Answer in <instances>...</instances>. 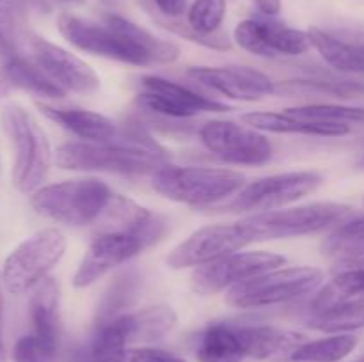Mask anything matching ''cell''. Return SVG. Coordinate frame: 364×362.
Listing matches in <instances>:
<instances>
[{
	"instance_id": "obj_5",
	"label": "cell",
	"mask_w": 364,
	"mask_h": 362,
	"mask_svg": "<svg viewBox=\"0 0 364 362\" xmlns=\"http://www.w3.org/2000/svg\"><path fill=\"white\" fill-rule=\"evenodd\" d=\"M112 195V190L100 180H68L36 190L31 206L52 222L84 227L102 216Z\"/></svg>"
},
{
	"instance_id": "obj_18",
	"label": "cell",
	"mask_w": 364,
	"mask_h": 362,
	"mask_svg": "<svg viewBox=\"0 0 364 362\" xmlns=\"http://www.w3.org/2000/svg\"><path fill=\"white\" fill-rule=\"evenodd\" d=\"M187 75L203 87L240 102H258L276 92V84L265 73L247 66H199L191 67Z\"/></svg>"
},
{
	"instance_id": "obj_16",
	"label": "cell",
	"mask_w": 364,
	"mask_h": 362,
	"mask_svg": "<svg viewBox=\"0 0 364 362\" xmlns=\"http://www.w3.org/2000/svg\"><path fill=\"white\" fill-rule=\"evenodd\" d=\"M141 87L142 91L137 96L139 105L167 117L185 119V117L198 116L201 112H226V110H230V106L223 105L215 99L198 94L185 85L156 77V75L142 77Z\"/></svg>"
},
{
	"instance_id": "obj_13",
	"label": "cell",
	"mask_w": 364,
	"mask_h": 362,
	"mask_svg": "<svg viewBox=\"0 0 364 362\" xmlns=\"http://www.w3.org/2000/svg\"><path fill=\"white\" fill-rule=\"evenodd\" d=\"M287 259L276 252L252 251L233 252L217 259L210 265L199 266L192 273V290L199 295H215L224 290H231L237 284L245 283L259 273L276 270L284 265Z\"/></svg>"
},
{
	"instance_id": "obj_24",
	"label": "cell",
	"mask_w": 364,
	"mask_h": 362,
	"mask_svg": "<svg viewBox=\"0 0 364 362\" xmlns=\"http://www.w3.org/2000/svg\"><path fill=\"white\" fill-rule=\"evenodd\" d=\"M308 34L327 64L343 73H364V41H350L320 27H309Z\"/></svg>"
},
{
	"instance_id": "obj_26",
	"label": "cell",
	"mask_w": 364,
	"mask_h": 362,
	"mask_svg": "<svg viewBox=\"0 0 364 362\" xmlns=\"http://www.w3.org/2000/svg\"><path fill=\"white\" fill-rule=\"evenodd\" d=\"M322 252L326 258L336 261L364 258V215L352 216L334 227L322 241Z\"/></svg>"
},
{
	"instance_id": "obj_40",
	"label": "cell",
	"mask_w": 364,
	"mask_h": 362,
	"mask_svg": "<svg viewBox=\"0 0 364 362\" xmlns=\"http://www.w3.org/2000/svg\"><path fill=\"white\" fill-rule=\"evenodd\" d=\"M0 350H2V337H0Z\"/></svg>"
},
{
	"instance_id": "obj_11",
	"label": "cell",
	"mask_w": 364,
	"mask_h": 362,
	"mask_svg": "<svg viewBox=\"0 0 364 362\" xmlns=\"http://www.w3.org/2000/svg\"><path fill=\"white\" fill-rule=\"evenodd\" d=\"M199 138L212 155L233 165H263L272 158V144L259 130L233 121H210Z\"/></svg>"
},
{
	"instance_id": "obj_32",
	"label": "cell",
	"mask_w": 364,
	"mask_h": 362,
	"mask_svg": "<svg viewBox=\"0 0 364 362\" xmlns=\"http://www.w3.org/2000/svg\"><path fill=\"white\" fill-rule=\"evenodd\" d=\"M59 339L45 337L41 334H27L14 343L11 358L13 362H57Z\"/></svg>"
},
{
	"instance_id": "obj_12",
	"label": "cell",
	"mask_w": 364,
	"mask_h": 362,
	"mask_svg": "<svg viewBox=\"0 0 364 362\" xmlns=\"http://www.w3.org/2000/svg\"><path fill=\"white\" fill-rule=\"evenodd\" d=\"M251 243L244 224H213L192 233L187 240L173 248L166 263L169 268L181 270L191 266H205L217 259L238 252Z\"/></svg>"
},
{
	"instance_id": "obj_30",
	"label": "cell",
	"mask_w": 364,
	"mask_h": 362,
	"mask_svg": "<svg viewBox=\"0 0 364 362\" xmlns=\"http://www.w3.org/2000/svg\"><path fill=\"white\" fill-rule=\"evenodd\" d=\"M358 346L352 334H334L315 341H304L291 355L290 362H340Z\"/></svg>"
},
{
	"instance_id": "obj_3",
	"label": "cell",
	"mask_w": 364,
	"mask_h": 362,
	"mask_svg": "<svg viewBox=\"0 0 364 362\" xmlns=\"http://www.w3.org/2000/svg\"><path fill=\"white\" fill-rule=\"evenodd\" d=\"M0 117L14 149L11 172L14 188L21 194H34L45 183L52 165L48 137L36 117L16 103L4 106Z\"/></svg>"
},
{
	"instance_id": "obj_29",
	"label": "cell",
	"mask_w": 364,
	"mask_h": 362,
	"mask_svg": "<svg viewBox=\"0 0 364 362\" xmlns=\"http://www.w3.org/2000/svg\"><path fill=\"white\" fill-rule=\"evenodd\" d=\"M31 35L27 28V0H0V48L16 55Z\"/></svg>"
},
{
	"instance_id": "obj_35",
	"label": "cell",
	"mask_w": 364,
	"mask_h": 362,
	"mask_svg": "<svg viewBox=\"0 0 364 362\" xmlns=\"http://www.w3.org/2000/svg\"><path fill=\"white\" fill-rule=\"evenodd\" d=\"M235 41L238 43L240 48H244L245 52L252 53V55L272 57L270 55L269 48L265 46V43H263L262 35H259L256 18L244 20L237 25V28H235Z\"/></svg>"
},
{
	"instance_id": "obj_33",
	"label": "cell",
	"mask_w": 364,
	"mask_h": 362,
	"mask_svg": "<svg viewBox=\"0 0 364 362\" xmlns=\"http://www.w3.org/2000/svg\"><path fill=\"white\" fill-rule=\"evenodd\" d=\"M226 14V0H194L188 9V25L201 35L215 34Z\"/></svg>"
},
{
	"instance_id": "obj_41",
	"label": "cell",
	"mask_w": 364,
	"mask_h": 362,
	"mask_svg": "<svg viewBox=\"0 0 364 362\" xmlns=\"http://www.w3.org/2000/svg\"><path fill=\"white\" fill-rule=\"evenodd\" d=\"M358 362H364V358H361V361H358Z\"/></svg>"
},
{
	"instance_id": "obj_7",
	"label": "cell",
	"mask_w": 364,
	"mask_h": 362,
	"mask_svg": "<svg viewBox=\"0 0 364 362\" xmlns=\"http://www.w3.org/2000/svg\"><path fill=\"white\" fill-rule=\"evenodd\" d=\"M178 316L169 305H151L117 314L100 323L91 343V361H105L121 353L128 344L155 343L176 327Z\"/></svg>"
},
{
	"instance_id": "obj_37",
	"label": "cell",
	"mask_w": 364,
	"mask_h": 362,
	"mask_svg": "<svg viewBox=\"0 0 364 362\" xmlns=\"http://www.w3.org/2000/svg\"><path fill=\"white\" fill-rule=\"evenodd\" d=\"M255 4L265 16H276L281 11V0H255Z\"/></svg>"
},
{
	"instance_id": "obj_2",
	"label": "cell",
	"mask_w": 364,
	"mask_h": 362,
	"mask_svg": "<svg viewBox=\"0 0 364 362\" xmlns=\"http://www.w3.org/2000/svg\"><path fill=\"white\" fill-rule=\"evenodd\" d=\"M308 327L329 334H347L364 327V258L338 261L333 279L315 295Z\"/></svg>"
},
{
	"instance_id": "obj_15",
	"label": "cell",
	"mask_w": 364,
	"mask_h": 362,
	"mask_svg": "<svg viewBox=\"0 0 364 362\" xmlns=\"http://www.w3.org/2000/svg\"><path fill=\"white\" fill-rule=\"evenodd\" d=\"M57 28L70 45L82 52L134 66H149V60L142 53L110 31L105 23L100 25L75 14L63 13L57 18Z\"/></svg>"
},
{
	"instance_id": "obj_38",
	"label": "cell",
	"mask_w": 364,
	"mask_h": 362,
	"mask_svg": "<svg viewBox=\"0 0 364 362\" xmlns=\"http://www.w3.org/2000/svg\"><path fill=\"white\" fill-rule=\"evenodd\" d=\"M57 2H63V4H82L84 0H57Z\"/></svg>"
},
{
	"instance_id": "obj_39",
	"label": "cell",
	"mask_w": 364,
	"mask_h": 362,
	"mask_svg": "<svg viewBox=\"0 0 364 362\" xmlns=\"http://www.w3.org/2000/svg\"><path fill=\"white\" fill-rule=\"evenodd\" d=\"M358 165H359V167H361V169H364V156H363V158H359Z\"/></svg>"
},
{
	"instance_id": "obj_14",
	"label": "cell",
	"mask_w": 364,
	"mask_h": 362,
	"mask_svg": "<svg viewBox=\"0 0 364 362\" xmlns=\"http://www.w3.org/2000/svg\"><path fill=\"white\" fill-rule=\"evenodd\" d=\"M25 50L28 59L64 92L92 94L98 91L100 78L95 70L68 50L34 34L28 35Z\"/></svg>"
},
{
	"instance_id": "obj_31",
	"label": "cell",
	"mask_w": 364,
	"mask_h": 362,
	"mask_svg": "<svg viewBox=\"0 0 364 362\" xmlns=\"http://www.w3.org/2000/svg\"><path fill=\"white\" fill-rule=\"evenodd\" d=\"M284 112L291 116L302 117V119L323 121V123L334 124H364V106H347V105H306L294 106V109H284Z\"/></svg>"
},
{
	"instance_id": "obj_9",
	"label": "cell",
	"mask_w": 364,
	"mask_h": 362,
	"mask_svg": "<svg viewBox=\"0 0 364 362\" xmlns=\"http://www.w3.org/2000/svg\"><path fill=\"white\" fill-rule=\"evenodd\" d=\"M66 238L55 227H46L21 241L4 261L2 280L7 293L23 295L34 290L63 259Z\"/></svg>"
},
{
	"instance_id": "obj_22",
	"label": "cell",
	"mask_w": 364,
	"mask_h": 362,
	"mask_svg": "<svg viewBox=\"0 0 364 362\" xmlns=\"http://www.w3.org/2000/svg\"><path fill=\"white\" fill-rule=\"evenodd\" d=\"M103 23L124 39L128 45L134 46L139 53L149 60V64H171L180 57V46L167 39L156 38L141 25L119 16V14H103Z\"/></svg>"
},
{
	"instance_id": "obj_20",
	"label": "cell",
	"mask_w": 364,
	"mask_h": 362,
	"mask_svg": "<svg viewBox=\"0 0 364 362\" xmlns=\"http://www.w3.org/2000/svg\"><path fill=\"white\" fill-rule=\"evenodd\" d=\"M16 91L41 98H63L66 94L31 59L13 55L0 67V99Z\"/></svg>"
},
{
	"instance_id": "obj_17",
	"label": "cell",
	"mask_w": 364,
	"mask_h": 362,
	"mask_svg": "<svg viewBox=\"0 0 364 362\" xmlns=\"http://www.w3.org/2000/svg\"><path fill=\"white\" fill-rule=\"evenodd\" d=\"M146 243L128 233H100L89 245L73 275V286L82 290L144 251Z\"/></svg>"
},
{
	"instance_id": "obj_1",
	"label": "cell",
	"mask_w": 364,
	"mask_h": 362,
	"mask_svg": "<svg viewBox=\"0 0 364 362\" xmlns=\"http://www.w3.org/2000/svg\"><path fill=\"white\" fill-rule=\"evenodd\" d=\"M55 162L68 170H98V172L146 176L155 174L167 163V156L151 141L66 142L59 146Z\"/></svg>"
},
{
	"instance_id": "obj_6",
	"label": "cell",
	"mask_w": 364,
	"mask_h": 362,
	"mask_svg": "<svg viewBox=\"0 0 364 362\" xmlns=\"http://www.w3.org/2000/svg\"><path fill=\"white\" fill-rule=\"evenodd\" d=\"M354 209L340 202H311L288 209L256 213L242 220L251 243L267 240H287L326 231L350 220Z\"/></svg>"
},
{
	"instance_id": "obj_27",
	"label": "cell",
	"mask_w": 364,
	"mask_h": 362,
	"mask_svg": "<svg viewBox=\"0 0 364 362\" xmlns=\"http://www.w3.org/2000/svg\"><path fill=\"white\" fill-rule=\"evenodd\" d=\"M31 322L36 334L59 339V293L53 279H45L34 287L31 298Z\"/></svg>"
},
{
	"instance_id": "obj_23",
	"label": "cell",
	"mask_w": 364,
	"mask_h": 362,
	"mask_svg": "<svg viewBox=\"0 0 364 362\" xmlns=\"http://www.w3.org/2000/svg\"><path fill=\"white\" fill-rule=\"evenodd\" d=\"M39 110L85 142H107L116 137V124L103 114L82 109H55L39 103Z\"/></svg>"
},
{
	"instance_id": "obj_8",
	"label": "cell",
	"mask_w": 364,
	"mask_h": 362,
	"mask_svg": "<svg viewBox=\"0 0 364 362\" xmlns=\"http://www.w3.org/2000/svg\"><path fill=\"white\" fill-rule=\"evenodd\" d=\"M322 280V270L315 266L276 268L228 290L226 304L235 309H259L287 304L313 293Z\"/></svg>"
},
{
	"instance_id": "obj_21",
	"label": "cell",
	"mask_w": 364,
	"mask_h": 362,
	"mask_svg": "<svg viewBox=\"0 0 364 362\" xmlns=\"http://www.w3.org/2000/svg\"><path fill=\"white\" fill-rule=\"evenodd\" d=\"M242 121L247 126L259 131H272V133H297L309 137H341L350 131L347 124L323 123V121L302 119L283 112H249L242 116Z\"/></svg>"
},
{
	"instance_id": "obj_10",
	"label": "cell",
	"mask_w": 364,
	"mask_h": 362,
	"mask_svg": "<svg viewBox=\"0 0 364 362\" xmlns=\"http://www.w3.org/2000/svg\"><path fill=\"white\" fill-rule=\"evenodd\" d=\"M323 177L316 170H294L262 177L242 188L226 206L228 213H265L313 194Z\"/></svg>"
},
{
	"instance_id": "obj_4",
	"label": "cell",
	"mask_w": 364,
	"mask_h": 362,
	"mask_svg": "<svg viewBox=\"0 0 364 362\" xmlns=\"http://www.w3.org/2000/svg\"><path fill=\"white\" fill-rule=\"evenodd\" d=\"M156 194L187 206H212L244 188V174L215 167H181L166 163L151 177Z\"/></svg>"
},
{
	"instance_id": "obj_28",
	"label": "cell",
	"mask_w": 364,
	"mask_h": 362,
	"mask_svg": "<svg viewBox=\"0 0 364 362\" xmlns=\"http://www.w3.org/2000/svg\"><path fill=\"white\" fill-rule=\"evenodd\" d=\"M256 23H258L259 35L272 57L302 55L313 46L308 32L287 27L279 21L270 20V16L256 18Z\"/></svg>"
},
{
	"instance_id": "obj_34",
	"label": "cell",
	"mask_w": 364,
	"mask_h": 362,
	"mask_svg": "<svg viewBox=\"0 0 364 362\" xmlns=\"http://www.w3.org/2000/svg\"><path fill=\"white\" fill-rule=\"evenodd\" d=\"M89 362H185L180 355L173 351L162 350L155 346H139V348H124L121 353L105 361H89Z\"/></svg>"
},
{
	"instance_id": "obj_19",
	"label": "cell",
	"mask_w": 364,
	"mask_h": 362,
	"mask_svg": "<svg viewBox=\"0 0 364 362\" xmlns=\"http://www.w3.org/2000/svg\"><path fill=\"white\" fill-rule=\"evenodd\" d=\"M240 337L242 348L247 357L259 358V361L272 362H290L294 351L301 346L306 336L290 330L274 329V327L262 325H235Z\"/></svg>"
},
{
	"instance_id": "obj_36",
	"label": "cell",
	"mask_w": 364,
	"mask_h": 362,
	"mask_svg": "<svg viewBox=\"0 0 364 362\" xmlns=\"http://www.w3.org/2000/svg\"><path fill=\"white\" fill-rule=\"evenodd\" d=\"M153 2L167 18H180L187 11V0H153Z\"/></svg>"
},
{
	"instance_id": "obj_25",
	"label": "cell",
	"mask_w": 364,
	"mask_h": 362,
	"mask_svg": "<svg viewBox=\"0 0 364 362\" xmlns=\"http://www.w3.org/2000/svg\"><path fill=\"white\" fill-rule=\"evenodd\" d=\"M199 362H242L245 355L237 327L230 323H212L201 332L196 346Z\"/></svg>"
}]
</instances>
